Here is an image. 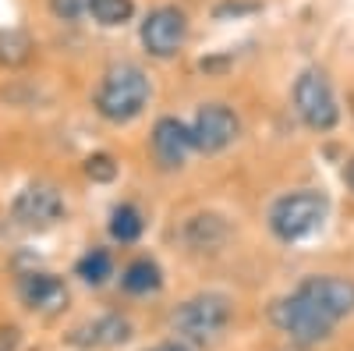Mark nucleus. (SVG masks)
Wrapping results in <instances>:
<instances>
[{"label":"nucleus","instance_id":"obj_20","mask_svg":"<svg viewBox=\"0 0 354 351\" xmlns=\"http://www.w3.org/2000/svg\"><path fill=\"white\" fill-rule=\"evenodd\" d=\"M50 11L64 21H75V18L88 15V0H50Z\"/></svg>","mask_w":354,"mask_h":351},{"label":"nucleus","instance_id":"obj_13","mask_svg":"<svg viewBox=\"0 0 354 351\" xmlns=\"http://www.w3.org/2000/svg\"><path fill=\"white\" fill-rule=\"evenodd\" d=\"M181 238H185L188 249H198V252L202 249H220L230 238V227L220 213H195V217L185 220Z\"/></svg>","mask_w":354,"mask_h":351},{"label":"nucleus","instance_id":"obj_11","mask_svg":"<svg viewBox=\"0 0 354 351\" xmlns=\"http://www.w3.org/2000/svg\"><path fill=\"white\" fill-rule=\"evenodd\" d=\"M18 298L36 312H61L68 302V287L53 273H25L18 277Z\"/></svg>","mask_w":354,"mask_h":351},{"label":"nucleus","instance_id":"obj_12","mask_svg":"<svg viewBox=\"0 0 354 351\" xmlns=\"http://www.w3.org/2000/svg\"><path fill=\"white\" fill-rule=\"evenodd\" d=\"M131 337V323L121 312H106L100 319H88V323L71 330V344L75 348H113V344H124Z\"/></svg>","mask_w":354,"mask_h":351},{"label":"nucleus","instance_id":"obj_5","mask_svg":"<svg viewBox=\"0 0 354 351\" xmlns=\"http://www.w3.org/2000/svg\"><path fill=\"white\" fill-rule=\"evenodd\" d=\"M294 110L312 132H333L340 121V103L333 96L330 75L322 68H305L294 78Z\"/></svg>","mask_w":354,"mask_h":351},{"label":"nucleus","instance_id":"obj_19","mask_svg":"<svg viewBox=\"0 0 354 351\" xmlns=\"http://www.w3.org/2000/svg\"><path fill=\"white\" fill-rule=\"evenodd\" d=\"M85 178H93V181H100V185L113 181V178H117V160H113L110 153H93V156L85 160Z\"/></svg>","mask_w":354,"mask_h":351},{"label":"nucleus","instance_id":"obj_4","mask_svg":"<svg viewBox=\"0 0 354 351\" xmlns=\"http://www.w3.org/2000/svg\"><path fill=\"white\" fill-rule=\"evenodd\" d=\"M270 319H273V327L280 334L290 337V344H298V348H312V344H322V341H330L337 323L330 316H322L308 298H301L298 291H290V295L277 298L270 305Z\"/></svg>","mask_w":354,"mask_h":351},{"label":"nucleus","instance_id":"obj_10","mask_svg":"<svg viewBox=\"0 0 354 351\" xmlns=\"http://www.w3.org/2000/svg\"><path fill=\"white\" fill-rule=\"evenodd\" d=\"M153 156L163 170H177L185 167L188 156L195 153V142H192V128L181 121V117H160L153 125Z\"/></svg>","mask_w":354,"mask_h":351},{"label":"nucleus","instance_id":"obj_8","mask_svg":"<svg viewBox=\"0 0 354 351\" xmlns=\"http://www.w3.org/2000/svg\"><path fill=\"white\" fill-rule=\"evenodd\" d=\"M301 298H308L322 316H330L333 323L354 316V280L351 277H337V273H312L305 277L298 287Z\"/></svg>","mask_w":354,"mask_h":351},{"label":"nucleus","instance_id":"obj_3","mask_svg":"<svg viewBox=\"0 0 354 351\" xmlns=\"http://www.w3.org/2000/svg\"><path fill=\"white\" fill-rule=\"evenodd\" d=\"M230 312H234V305H230L227 295H220V291H202V295L177 305V312L170 316V323H174L177 341L209 344V341H216L227 330Z\"/></svg>","mask_w":354,"mask_h":351},{"label":"nucleus","instance_id":"obj_1","mask_svg":"<svg viewBox=\"0 0 354 351\" xmlns=\"http://www.w3.org/2000/svg\"><path fill=\"white\" fill-rule=\"evenodd\" d=\"M149 96H153L149 75L131 61H117L103 71V78L96 85V96H93V107L103 121L128 125L149 107Z\"/></svg>","mask_w":354,"mask_h":351},{"label":"nucleus","instance_id":"obj_9","mask_svg":"<svg viewBox=\"0 0 354 351\" xmlns=\"http://www.w3.org/2000/svg\"><path fill=\"white\" fill-rule=\"evenodd\" d=\"M11 217L21 227H50L64 217V195L53 185H43V181L25 185L11 202Z\"/></svg>","mask_w":354,"mask_h":351},{"label":"nucleus","instance_id":"obj_7","mask_svg":"<svg viewBox=\"0 0 354 351\" xmlns=\"http://www.w3.org/2000/svg\"><path fill=\"white\" fill-rule=\"evenodd\" d=\"M188 128H192V142H195L198 153H223L227 145H234L241 135L238 114L227 103H202Z\"/></svg>","mask_w":354,"mask_h":351},{"label":"nucleus","instance_id":"obj_18","mask_svg":"<svg viewBox=\"0 0 354 351\" xmlns=\"http://www.w3.org/2000/svg\"><path fill=\"white\" fill-rule=\"evenodd\" d=\"M75 273H78L85 284H103V280L113 273V259H110L103 249H93V252H85V255L75 262Z\"/></svg>","mask_w":354,"mask_h":351},{"label":"nucleus","instance_id":"obj_15","mask_svg":"<svg viewBox=\"0 0 354 351\" xmlns=\"http://www.w3.org/2000/svg\"><path fill=\"white\" fill-rule=\"evenodd\" d=\"M142 231H145V217H142L138 206H131V202L113 206V213H110V238H113V242L131 245V242L142 238Z\"/></svg>","mask_w":354,"mask_h":351},{"label":"nucleus","instance_id":"obj_16","mask_svg":"<svg viewBox=\"0 0 354 351\" xmlns=\"http://www.w3.org/2000/svg\"><path fill=\"white\" fill-rule=\"evenodd\" d=\"M32 39H28V33H21V28H8V33H0V64L4 68H21L32 61Z\"/></svg>","mask_w":354,"mask_h":351},{"label":"nucleus","instance_id":"obj_6","mask_svg":"<svg viewBox=\"0 0 354 351\" xmlns=\"http://www.w3.org/2000/svg\"><path fill=\"white\" fill-rule=\"evenodd\" d=\"M138 36H142V46L149 50V57L170 61V57H177V53H181V46L188 43V15L177 8V4L153 8L149 15H145Z\"/></svg>","mask_w":354,"mask_h":351},{"label":"nucleus","instance_id":"obj_22","mask_svg":"<svg viewBox=\"0 0 354 351\" xmlns=\"http://www.w3.org/2000/svg\"><path fill=\"white\" fill-rule=\"evenodd\" d=\"M153 351H192L185 341H167V344H160V348H153Z\"/></svg>","mask_w":354,"mask_h":351},{"label":"nucleus","instance_id":"obj_2","mask_svg":"<svg viewBox=\"0 0 354 351\" xmlns=\"http://www.w3.org/2000/svg\"><path fill=\"white\" fill-rule=\"evenodd\" d=\"M326 213H330V202L322 192H312V188L287 192L270 206V231L280 242L294 245V242L312 238L322 227V220H326Z\"/></svg>","mask_w":354,"mask_h":351},{"label":"nucleus","instance_id":"obj_25","mask_svg":"<svg viewBox=\"0 0 354 351\" xmlns=\"http://www.w3.org/2000/svg\"><path fill=\"white\" fill-rule=\"evenodd\" d=\"M287 351H301V348H298V344H294V348H287Z\"/></svg>","mask_w":354,"mask_h":351},{"label":"nucleus","instance_id":"obj_23","mask_svg":"<svg viewBox=\"0 0 354 351\" xmlns=\"http://www.w3.org/2000/svg\"><path fill=\"white\" fill-rule=\"evenodd\" d=\"M344 178H347V185H351V192H354V160H347V170H344Z\"/></svg>","mask_w":354,"mask_h":351},{"label":"nucleus","instance_id":"obj_14","mask_svg":"<svg viewBox=\"0 0 354 351\" xmlns=\"http://www.w3.org/2000/svg\"><path fill=\"white\" fill-rule=\"evenodd\" d=\"M160 284H163V273L153 259H135L121 273V287L128 295H149V291H160Z\"/></svg>","mask_w":354,"mask_h":351},{"label":"nucleus","instance_id":"obj_24","mask_svg":"<svg viewBox=\"0 0 354 351\" xmlns=\"http://www.w3.org/2000/svg\"><path fill=\"white\" fill-rule=\"evenodd\" d=\"M347 107H351V114H354V93H347Z\"/></svg>","mask_w":354,"mask_h":351},{"label":"nucleus","instance_id":"obj_21","mask_svg":"<svg viewBox=\"0 0 354 351\" xmlns=\"http://www.w3.org/2000/svg\"><path fill=\"white\" fill-rule=\"evenodd\" d=\"M18 341H21L18 327H0V351H15Z\"/></svg>","mask_w":354,"mask_h":351},{"label":"nucleus","instance_id":"obj_17","mask_svg":"<svg viewBox=\"0 0 354 351\" xmlns=\"http://www.w3.org/2000/svg\"><path fill=\"white\" fill-rule=\"evenodd\" d=\"M88 15H93L100 25H106V28H117V25L131 21L135 0H88Z\"/></svg>","mask_w":354,"mask_h":351}]
</instances>
